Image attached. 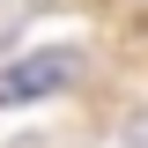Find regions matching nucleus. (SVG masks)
I'll use <instances>...</instances> for the list:
<instances>
[{
    "instance_id": "nucleus-1",
    "label": "nucleus",
    "mask_w": 148,
    "mask_h": 148,
    "mask_svg": "<svg viewBox=\"0 0 148 148\" xmlns=\"http://www.w3.org/2000/svg\"><path fill=\"white\" fill-rule=\"evenodd\" d=\"M74 74H82V59L74 52H30V59H15V67H0V104L15 111V104H45V96H59L74 82Z\"/></svg>"
}]
</instances>
